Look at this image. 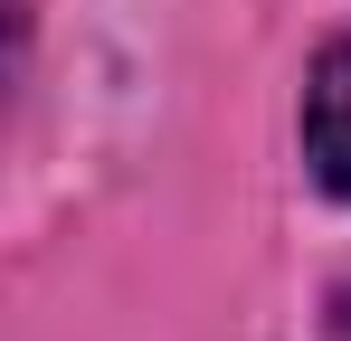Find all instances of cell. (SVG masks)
<instances>
[{
  "mask_svg": "<svg viewBox=\"0 0 351 341\" xmlns=\"http://www.w3.org/2000/svg\"><path fill=\"white\" fill-rule=\"evenodd\" d=\"M304 162H313V180L332 199H351V38H332V48L313 57V86H304Z\"/></svg>",
  "mask_w": 351,
  "mask_h": 341,
  "instance_id": "cell-1",
  "label": "cell"
},
{
  "mask_svg": "<svg viewBox=\"0 0 351 341\" xmlns=\"http://www.w3.org/2000/svg\"><path fill=\"white\" fill-rule=\"evenodd\" d=\"M332 341H351V303H342V323H332Z\"/></svg>",
  "mask_w": 351,
  "mask_h": 341,
  "instance_id": "cell-2",
  "label": "cell"
}]
</instances>
